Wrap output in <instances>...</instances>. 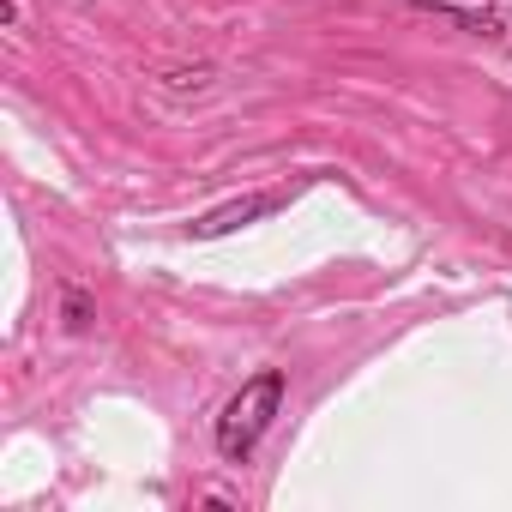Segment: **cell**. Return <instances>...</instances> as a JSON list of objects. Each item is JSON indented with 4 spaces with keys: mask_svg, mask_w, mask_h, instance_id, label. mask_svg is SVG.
<instances>
[{
    "mask_svg": "<svg viewBox=\"0 0 512 512\" xmlns=\"http://www.w3.org/2000/svg\"><path fill=\"white\" fill-rule=\"evenodd\" d=\"M278 398H284V380H278V374L247 380V386L229 398V410H223V422H217V446H223V458H247V452H253V440L266 434Z\"/></svg>",
    "mask_w": 512,
    "mask_h": 512,
    "instance_id": "1",
    "label": "cell"
},
{
    "mask_svg": "<svg viewBox=\"0 0 512 512\" xmlns=\"http://www.w3.org/2000/svg\"><path fill=\"white\" fill-rule=\"evenodd\" d=\"M422 13H452V19H464L470 31H494L500 25V13H494V0H416Z\"/></svg>",
    "mask_w": 512,
    "mask_h": 512,
    "instance_id": "2",
    "label": "cell"
}]
</instances>
